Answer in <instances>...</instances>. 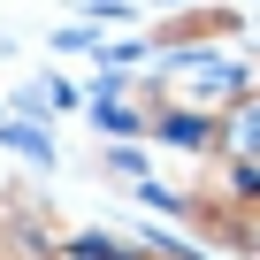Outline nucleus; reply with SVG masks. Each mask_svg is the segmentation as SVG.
I'll list each match as a JSON object with an SVG mask.
<instances>
[{
    "mask_svg": "<svg viewBox=\"0 0 260 260\" xmlns=\"http://www.w3.org/2000/svg\"><path fill=\"white\" fill-rule=\"evenodd\" d=\"M54 260H138V252H130V245H115V237H69Z\"/></svg>",
    "mask_w": 260,
    "mask_h": 260,
    "instance_id": "2",
    "label": "nucleus"
},
{
    "mask_svg": "<svg viewBox=\"0 0 260 260\" xmlns=\"http://www.w3.org/2000/svg\"><path fill=\"white\" fill-rule=\"evenodd\" d=\"M0 146L23 153L31 169H54V138H46V122H0Z\"/></svg>",
    "mask_w": 260,
    "mask_h": 260,
    "instance_id": "1",
    "label": "nucleus"
}]
</instances>
